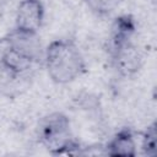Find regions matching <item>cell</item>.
<instances>
[{
    "instance_id": "1",
    "label": "cell",
    "mask_w": 157,
    "mask_h": 157,
    "mask_svg": "<svg viewBox=\"0 0 157 157\" xmlns=\"http://www.w3.org/2000/svg\"><path fill=\"white\" fill-rule=\"evenodd\" d=\"M44 49L38 33L12 29L0 38V69L9 78H21L43 63Z\"/></svg>"
},
{
    "instance_id": "2",
    "label": "cell",
    "mask_w": 157,
    "mask_h": 157,
    "mask_svg": "<svg viewBox=\"0 0 157 157\" xmlns=\"http://www.w3.org/2000/svg\"><path fill=\"white\" fill-rule=\"evenodd\" d=\"M43 64L49 78L58 85H67L86 72V60L72 39H55L44 49Z\"/></svg>"
},
{
    "instance_id": "3",
    "label": "cell",
    "mask_w": 157,
    "mask_h": 157,
    "mask_svg": "<svg viewBox=\"0 0 157 157\" xmlns=\"http://www.w3.org/2000/svg\"><path fill=\"white\" fill-rule=\"evenodd\" d=\"M36 135L38 142L53 156L72 155L80 147V142L72 135L69 117L61 112H52L40 118Z\"/></svg>"
},
{
    "instance_id": "4",
    "label": "cell",
    "mask_w": 157,
    "mask_h": 157,
    "mask_svg": "<svg viewBox=\"0 0 157 157\" xmlns=\"http://www.w3.org/2000/svg\"><path fill=\"white\" fill-rule=\"evenodd\" d=\"M110 65L123 77H130L135 75L142 66L144 55L140 48L131 40L121 47L108 52Z\"/></svg>"
},
{
    "instance_id": "5",
    "label": "cell",
    "mask_w": 157,
    "mask_h": 157,
    "mask_svg": "<svg viewBox=\"0 0 157 157\" xmlns=\"http://www.w3.org/2000/svg\"><path fill=\"white\" fill-rule=\"evenodd\" d=\"M45 9L42 0H21L15 16V29L25 33H39L43 26Z\"/></svg>"
},
{
    "instance_id": "6",
    "label": "cell",
    "mask_w": 157,
    "mask_h": 157,
    "mask_svg": "<svg viewBox=\"0 0 157 157\" xmlns=\"http://www.w3.org/2000/svg\"><path fill=\"white\" fill-rule=\"evenodd\" d=\"M135 32L136 21L131 15H120L115 17L110 25L107 39V53L121 47L128 42H131Z\"/></svg>"
},
{
    "instance_id": "7",
    "label": "cell",
    "mask_w": 157,
    "mask_h": 157,
    "mask_svg": "<svg viewBox=\"0 0 157 157\" xmlns=\"http://www.w3.org/2000/svg\"><path fill=\"white\" fill-rule=\"evenodd\" d=\"M103 153L110 157H135L137 155V146L135 134L130 128H121L103 147Z\"/></svg>"
},
{
    "instance_id": "8",
    "label": "cell",
    "mask_w": 157,
    "mask_h": 157,
    "mask_svg": "<svg viewBox=\"0 0 157 157\" xmlns=\"http://www.w3.org/2000/svg\"><path fill=\"white\" fill-rule=\"evenodd\" d=\"M86 7L97 17H109L124 0H83Z\"/></svg>"
},
{
    "instance_id": "9",
    "label": "cell",
    "mask_w": 157,
    "mask_h": 157,
    "mask_svg": "<svg viewBox=\"0 0 157 157\" xmlns=\"http://www.w3.org/2000/svg\"><path fill=\"white\" fill-rule=\"evenodd\" d=\"M157 145V123L152 121L142 132L141 152L145 156H155Z\"/></svg>"
}]
</instances>
